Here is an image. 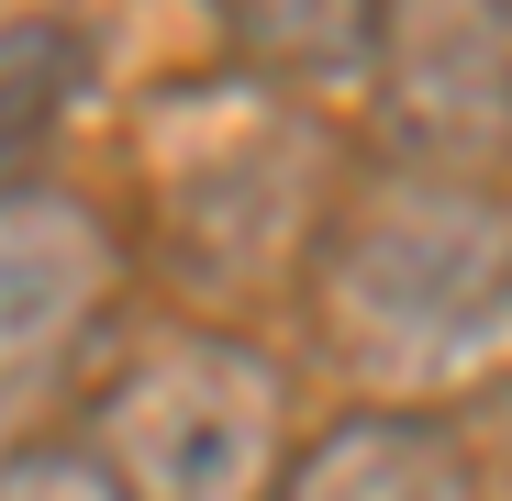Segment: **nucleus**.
<instances>
[{
	"mask_svg": "<svg viewBox=\"0 0 512 501\" xmlns=\"http://www.w3.org/2000/svg\"><path fill=\"white\" fill-rule=\"evenodd\" d=\"M301 346L379 412H468L512 346V212L490 167L357 145L346 190L290 279Z\"/></svg>",
	"mask_w": 512,
	"mask_h": 501,
	"instance_id": "1",
	"label": "nucleus"
},
{
	"mask_svg": "<svg viewBox=\"0 0 512 501\" xmlns=\"http://www.w3.org/2000/svg\"><path fill=\"white\" fill-rule=\"evenodd\" d=\"M357 145L323 101L268 78H179L134 112V257L190 323L279 312Z\"/></svg>",
	"mask_w": 512,
	"mask_h": 501,
	"instance_id": "2",
	"label": "nucleus"
},
{
	"mask_svg": "<svg viewBox=\"0 0 512 501\" xmlns=\"http://www.w3.org/2000/svg\"><path fill=\"white\" fill-rule=\"evenodd\" d=\"M78 412V446L123 501H268L279 457L301 446V379L256 323H167L101 357Z\"/></svg>",
	"mask_w": 512,
	"mask_h": 501,
	"instance_id": "3",
	"label": "nucleus"
},
{
	"mask_svg": "<svg viewBox=\"0 0 512 501\" xmlns=\"http://www.w3.org/2000/svg\"><path fill=\"white\" fill-rule=\"evenodd\" d=\"M123 223L56 179L0 190V457L56 435L112 357Z\"/></svg>",
	"mask_w": 512,
	"mask_h": 501,
	"instance_id": "4",
	"label": "nucleus"
},
{
	"mask_svg": "<svg viewBox=\"0 0 512 501\" xmlns=\"http://www.w3.org/2000/svg\"><path fill=\"white\" fill-rule=\"evenodd\" d=\"M501 56H512L501 0H379V56H368L379 156L490 167L501 179V123H512V67Z\"/></svg>",
	"mask_w": 512,
	"mask_h": 501,
	"instance_id": "5",
	"label": "nucleus"
},
{
	"mask_svg": "<svg viewBox=\"0 0 512 501\" xmlns=\"http://www.w3.org/2000/svg\"><path fill=\"white\" fill-rule=\"evenodd\" d=\"M268 501H490V457L457 412H379L346 401L334 424H312Z\"/></svg>",
	"mask_w": 512,
	"mask_h": 501,
	"instance_id": "6",
	"label": "nucleus"
},
{
	"mask_svg": "<svg viewBox=\"0 0 512 501\" xmlns=\"http://www.w3.org/2000/svg\"><path fill=\"white\" fill-rule=\"evenodd\" d=\"M201 23L234 78H268L301 101L368 90V56H379V0H201Z\"/></svg>",
	"mask_w": 512,
	"mask_h": 501,
	"instance_id": "7",
	"label": "nucleus"
},
{
	"mask_svg": "<svg viewBox=\"0 0 512 501\" xmlns=\"http://www.w3.org/2000/svg\"><path fill=\"white\" fill-rule=\"evenodd\" d=\"M78 101H90V34L67 12H12L0 23V190L34 179V156L67 134Z\"/></svg>",
	"mask_w": 512,
	"mask_h": 501,
	"instance_id": "8",
	"label": "nucleus"
},
{
	"mask_svg": "<svg viewBox=\"0 0 512 501\" xmlns=\"http://www.w3.org/2000/svg\"><path fill=\"white\" fill-rule=\"evenodd\" d=\"M0 501H123V490L78 435H34V446L0 457Z\"/></svg>",
	"mask_w": 512,
	"mask_h": 501,
	"instance_id": "9",
	"label": "nucleus"
}]
</instances>
